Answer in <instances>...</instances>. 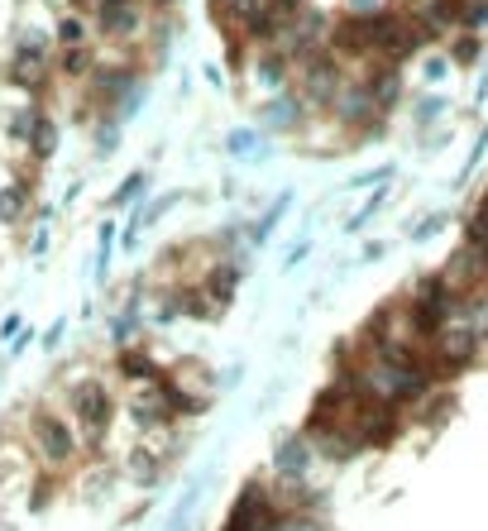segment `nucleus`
<instances>
[{"label":"nucleus","mask_w":488,"mask_h":531,"mask_svg":"<svg viewBox=\"0 0 488 531\" xmlns=\"http://www.w3.org/2000/svg\"><path fill=\"white\" fill-rule=\"evenodd\" d=\"M115 412H120V402H115L106 378H77V383H67V421L77 426L82 450L96 455L106 445V436H111V426H115Z\"/></svg>","instance_id":"nucleus-1"},{"label":"nucleus","mask_w":488,"mask_h":531,"mask_svg":"<svg viewBox=\"0 0 488 531\" xmlns=\"http://www.w3.org/2000/svg\"><path fill=\"white\" fill-rule=\"evenodd\" d=\"M29 450H34V460L48 469V474H58V469L77 465L82 460V436H77V426L67 421V412H53V407H34L29 412Z\"/></svg>","instance_id":"nucleus-2"},{"label":"nucleus","mask_w":488,"mask_h":531,"mask_svg":"<svg viewBox=\"0 0 488 531\" xmlns=\"http://www.w3.org/2000/svg\"><path fill=\"white\" fill-rule=\"evenodd\" d=\"M288 512L292 508L283 503V493L268 484V479H249V484L235 493V503L225 512L221 531H278Z\"/></svg>","instance_id":"nucleus-3"},{"label":"nucleus","mask_w":488,"mask_h":531,"mask_svg":"<svg viewBox=\"0 0 488 531\" xmlns=\"http://www.w3.org/2000/svg\"><path fill=\"white\" fill-rule=\"evenodd\" d=\"M479 350H484V340L474 335V326H469L465 316L455 311L450 321L441 326V335L426 345V359H431V374H436V383H450V378H460L479 359Z\"/></svg>","instance_id":"nucleus-4"},{"label":"nucleus","mask_w":488,"mask_h":531,"mask_svg":"<svg viewBox=\"0 0 488 531\" xmlns=\"http://www.w3.org/2000/svg\"><path fill=\"white\" fill-rule=\"evenodd\" d=\"M48 72H53V63H48V44L44 39H20V48H15V58H10V67H5V77L15 82V87H24V91H39L48 87Z\"/></svg>","instance_id":"nucleus-5"},{"label":"nucleus","mask_w":488,"mask_h":531,"mask_svg":"<svg viewBox=\"0 0 488 531\" xmlns=\"http://www.w3.org/2000/svg\"><path fill=\"white\" fill-rule=\"evenodd\" d=\"M249 77H254V87H264L268 96H278V91H292V63L283 58V53H278V48H254Z\"/></svg>","instance_id":"nucleus-6"},{"label":"nucleus","mask_w":488,"mask_h":531,"mask_svg":"<svg viewBox=\"0 0 488 531\" xmlns=\"http://www.w3.org/2000/svg\"><path fill=\"white\" fill-rule=\"evenodd\" d=\"M302 96L297 91H278V96H268V101H259V125L273 134H288L302 125Z\"/></svg>","instance_id":"nucleus-7"},{"label":"nucleus","mask_w":488,"mask_h":531,"mask_svg":"<svg viewBox=\"0 0 488 531\" xmlns=\"http://www.w3.org/2000/svg\"><path fill=\"white\" fill-rule=\"evenodd\" d=\"M168 465H173V460H168L158 445H134L130 460H125V479L139 484V488H158L163 484V474H168Z\"/></svg>","instance_id":"nucleus-8"},{"label":"nucleus","mask_w":488,"mask_h":531,"mask_svg":"<svg viewBox=\"0 0 488 531\" xmlns=\"http://www.w3.org/2000/svg\"><path fill=\"white\" fill-rule=\"evenodd\" d=\"M115 374L125 378V383H134V388H144V383L163 378V364H158L144 345H120V354H115Z\"/></svg>","instance_id":"nucleus-9"},{"label":"nucleus","mask_w":488,"mask_h":531,"mask_svg":"<svg viewBox=\"0 0 488 531\" xmlns=\"http://www.w3.org/2000/svg\"><path fill=\"white\" fill-rule=\"evenodd\" d=\"M235 288H240V264H235V259H221V264L201 278V292H206V297H211L221 311L235 302Z\"/></svg>","instance_id":"nucleus-10"},{"label":"nucleus","mask_w":488,"mask_h":531,"mask_svg":"<svg viewBox=\"0 0 488 531\" xmlns=\"http://www.w3.org/2000/svg\"><path fill=\"white\" fill-rule=\"evenodd\" d=\"M144 29V5H125V10H106L101 15V34L106 39H134Z\"/></svg>","instance_id":"nucleus-11"},{"label":"nucleus","mask_w":488,"mask_h":531,"mask_svg":"<svg viewBox=\"0 0 488 531\" xmlns=\"http://www.w3.org/2000/svg\"><path fill=\"white\" fill-rule=\"evenodd\" d=\"M24 211H29V182L0 187V225H20Z\"/></svg>","instance_id":"nucleus-12"},{"label":"nucleus","mask_w":488,"mask_h":531,"mask_svg":"<svg viewBox=\"0 0 488 531\" xmlns=\"http://www.w3.org/2000/svg\"><path fill=\"white\" fill-rule=\"evenodd\" d=\"M460 316H465L474 335L488 345V288H474L469 297H460Z\"/></svg>","instance_id":"nucleus-13"},{"label":"nucleus","mask_w":488,"mask_h":531,"mask_svg":"<svg viewBox=\"0 0 488 531\" xmlns=\"http://www.w3.org/2000/svg\"><path fill=\"white\" fill-rule=\"evenodd\" d=\"M225 154L230 158H264L268 149L259 144V130H230L225 134Z\"/></svg>","instance_id":"nucleus-14"},{"label":"nucleus","mask_w":488,"mask_h":531,"mask_svg":"<svg viewBox=\"0 0 488 531\" xmlns=\"http://www.w3.org/2000/svg\"><path fill=\"white\" fill-rule=\"evenodd\" d=\"M484 53V39L479 34H450V63L455 67H474Z\"/></svg>","instance_id":"nucleus-15"},{"label":"nucleus","mask_w":488,"mask_h":531,"mask_svg":"<svg viewBox=\"0 0 488 531\" xmlns=\"http://www.w3.org/2000/svg\"><path fill=\"white\" fill-rule=\"evenodd\" d=\"M58 72H63V77H91V72H96L91 48H58Z\"/></svg>","instance_id":"nucleus-16"},{"label":"nucleus","mask_w":488,"mask_h":531,"mask_svg":"<svg viewBox=\"0 0 488 531\" xmlns=\"http://www.w3.org/2000/svg\"><path fill=\"white\" fill-rule=\"evenodd\" d=\"M488 29V0H465L460 5V34H479L484 39Z\"/></svg>","instance_id":"nucleus-17"},{"label":"nucleus","mask_w":488,"mask_h":531,"mask_svg":"<svg viewBox=\"0 0 488 531\" xmlns=\"http://www.w3.org/2000/svg\"><path fill=\"white\" fill-rule=\"evenodd\" d=\"M58 48H87V20L82 15H63L58 20Z\"/></svg>","instance_id":"nucleus-18"},{"label":"nucleus","mask_w":488,"mask_h":531,"mask_svg":"<svg viewBox=\"0 0 488 531\" xmlns=\"http://www.w3.org/2000/svg\"><path fill=\"white\" fill-rule=\"evenodd\" d=\"M441 111H445V96H441V91H426L422 101L412 106V125H417V130H426L431 120H441Z\"/></svg>","instance_id":"nucleus-19"},{"label":"nucleus","mask_w":488,"mask_h":531,"mask_svg":"<svg viewBox=\"0 0 488 531\" xmlns=\"http://www.w3.org/2000/svg\"><path fill=\"white\" fill-rule=\"evenodd\" d=\"M29 149H34V158H48L53 149H58V125H53L48 115H39V125H34V139H29Z\"/></svg>","instance_id":"nucleus-20"},{"label":"nucleus","mask_w":488,"mask_h":531,"mask_svg":"<svg viewBox=\"0 0 488 531\" xmlns=\"http://www.w3.org/2000/svg\"><path fill=\"white\" fill-rule=\"evenodd\" d=\"M283 211H288V197H278L273 206H268V216H264V221H259V225H249V240H254V244H264L268 235H273V225L283 221Z\"/></svg>","instance_id":"nucleus-21"},{"label":"nucleus","mask_w":488,"mask_h":531,"mask_svg":"<svg viewBox=\"0 0 488 531\" xmlns=\"http://www.w3.org/2000/svg\"><path fill=\"white\" fill-rule=\"evenodd\" d=\"M53 484H58V479H53V474H39V479H34V493H29V512H44L48 503H53Z\"/></svg>","instance_id":"nucleus-22"},{"label":"nucleus","mask_w":488,"mask_h":531,"mask_svg":"<svg viewBox=\"0 0 488 531\" xmlns=\"http://www.w3.org/2000/svg\"><path fill=\"white\" fill-rule=\"evenodd\" d=\"M139 192H149V173H130V177H125V187L111 197V206H125V201H134Z\"/></svg>","instance_id":"nucleus-23"},{"label":"nucleus","mask_w":488,"mask_h":531,"mask_svg":"<svg viewBox=\"0 0 488 531\" xmlns=\"http://www.w3.org/2000/svg\"><path fill=\"white\" fill-rule=\"evenodd\" d=\"M178 201H182V192H163V197H158L154 206H139V225H154L158 216H163L168 206H178Z\"/></svg>","instance_id":"nucleus-24"},{"label":"nucleus","mask_w":488,"mask_h":531,"mask_svg":"<svg viewBox=\"0 0 488 531\" xmlns=\"http://www.w3.org/2000/svg\"><path fill=\"white\" fill-rule=\"evenodd\" d=\"M383 197H388V192L378 187L374 197H369V201H364V206H359V216H355V221H350V225H345V230H350V235H355V230H364V225H369V221H374V216H378V206H383Z\"/></svg>","instance_id":"nucleus-25"},{"label":"nucleus","mask_w":488,"mask_h":531,"mask_svg":"<svg viewBox=\"0 0 488 531\" xmlns=\"http://www.w3.org/2000/svg\"><path fill=\"white\" fill-rule=\"evenodd\" d=\"M441 225H445V216L436 211V216H426L422 225H407V240H412V244H422V240H431V235H436Z\"/></svg>","instance_id":"nucleus-26"},{"label":"nucleus","mask_w":488,"mask_h":531,"mask_svg":"<svg viewBox=\"0 0 488 531\" xmlns=\"http://www.w3.org/2000/svg\"><path fill=\"white\" fill-rule=\"evenodd\" d=\"M388 10V0H340V15H378Z\"/></svg>","instance_id":"nucleus-27"},{"label":"nucleus","mask_w":488,"mask_h":531,"mask_svg":"<svg viewBox=\"0 0 488 531\" xmlns=\"http://www.w3.org/2000/svg\"><path fill=\"white\" fill-rule=\"evenodd\" d=\"M445 72H450V58H426V67H422L426 82H441Z\"/></svg>","instance_id":"nucleus-28"},{"label":"nucleus","mask_w":488,"mask_h":531,"mask_svg":"<svg viewBox=\"0 0 488 531\" xmlns=\"http://www.w3.org/2000/svg\"><path fill=\"white\" fill-rule=\"evenodd\" d=\"M307 254H311V244H307V240H302V244H292V254H288V268H297V264H302V259H307Z\"/></svg>","instance_id":"nucleus-29"},{"label":"nucleus","mask_w":488,"mask_h":531,"mask_svg":"<svg viewBox=\"0 0 488 531\" xmlns=\"http://www.w3.org/2000/svg\"><path fill=\"white\" fill-rule=\"evenodd\" d=\"M125 5H139V0H96V15H106V10H125Z\"/></svg>","instance_id":"nucleus-30"},{"label":"nucleus","mask_w":488,"mask_h":531,"mask_svg":"<svg viewBox=\"0 0 488 531\" xmlns=\"http://www.w3.org/2000/svg\"><path fill=\"white\" fill-rule=\"evenodd\" d=\"M378 259H383V244H364V264H378Z\"/></svg>","instance_id":"nucleus-31"},{"label":"nucleus","mask_w":488,"mask_h":531,"mask_svg":"<svg viewBox=\"0 0 488 531\" xmlns=\"http://www.w3.org/2000/svg\"><path fill=\"white\" fill-rule=\"evenodd\" d=\"M302 5H316V0H302Z\"/></svg>","instance_id":"nucleus-32"}]
</instances>
